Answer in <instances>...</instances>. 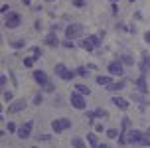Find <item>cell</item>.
<instances>
[{"mask_svg": "<svg viewBox=\"0 0 150 148\" xmlns=\"http://www.w3.org/2000/svg\"><path fill=\"white\" fill-rule=\"evenodd\" d=\"M71 128V118L61 117V118H53L52 120V130L53 134H61L63 130H69Z\"/></svg>", "mask_w": 150, "mask_h": 148, "instance_id": "6da1fadb", "label": "cell"}, {"mask_svg": "<svg viewBox=\"0 0 150 148\" xmlns=\"http://www.w3.org/2000/svg\"><path fill=\"white\" fill-rule=\"evenodd\" d=\"M53 73L57 75L59 79H63V81H71L75 75H77L75 71H71V69H69L67 65H63V63H57V65L53 67Z\"/></svg>", "mask_w": 150, "mask_h": 148, "instance_id": "7a4b0ae2", "label": "cell"}, {"mask_svg": "<svg viewBox=\"0 0 150 148\" xmlns=\"http://www.w3.org/2000/svg\"><path fill=\"white\" fill-rule=\"evenodd\" d=\"M79 45H81L83 50H87V52H93V50L101 47V38L99 36H85V40H81Z\"/></svg>", "mask_w": 150, "mask_h": 148, "instance_id": "3957f363", "label": "cell"}, {"mask_svg": "<svg viewBox=\"0 0 150 148\" xmlns=\"http://www.w3.org/2000/svg\"><path fill=\"white\" fill-rule=\"evenodd\" d=\"M69 103H71V107H73V109H77V111H85V109H87L85 95L77 93V91H73V93L69 95Z\"/></svg>", "mask_w": 150, "mask_h": 148, "instance_id": "277c9868", "label": "cell"}, {"mask_svg": "<svg viewBox=\"0 0 150 148\" xmlns=\"http://www.w3.org/2000/svg\"><path fill=\"white\" fill-rule=\"evenodd\" d=\"M107 71H109V75H112V77H122L125 75V63L119 59H115V61H111L109 65H107Z\"/></svg>", "mask_w": 150, "mask_h": 148, "instance_id": "5b68a950", "label": "cell"}, {"mask_svg": "<svg viewBox=\"0 0 150 148\" xmlns=\"http://www.w3.org/2000/svg\"><path fill=\"white\" fill-rule=\"evenodd\" d=\"M22 24V18H20V14H16V12H8V14H4V26L6 28H10V30H14V28H18Z\"/></svg>", "mask_w": 150, "mask_h": 148, "instance_id": "8992f818", "label": "cell"}, {"mask_svg": "<svg viewBox=\"0 0 150 148\" xmlns=\"http://www.w3.org/2000/svg\"><path fill=\"white\" fill-rule=\"evenodd\" d=\"M83 26L81 24H69L67 28H65V38L67 40H77V38H81L83 36Z\"/></svg>", "mask_w": 150, "mask_h": 148, "instance_id": "52a82bcc", "label": "cell"}, {"mask_svg": "<svg viewBox=\"0 0 150 148\" xmlns=\"http://www.w3.org/2000/svg\"><path fill=\"white\" fill-rule=\"evenodd\" d=\"M144 132H140L138 128H128L125 132V138H127V144H140Z\"/></svg>", "mask_w": 150, "mask_h": 148, "instance_id": "ba28073f", "label": "cell"}, {"mask_svg": "<svg viewBox=\"0 0 150 148\" xmlns=\"http://www.w3.org/2000/svg\"><path fill=\"white\" fill-rule=\"evenodd\" d=\"M32 130H34V120H26L24 125L18 126V138H22V140H26V138H30L32 136Z\"/></svg>", "mask_w": 150, "mask_h": 148, "instance_id": "9c48e42d", "label": "cell"}, {"mask_svg": "<svg viewBox=\"0 0 150 148\" xmlns=\"http://www.w3.org/2000/svg\"><path fill=\"white\" fill-rule=\"evenodd\" d=\"M32 77H34V81H36L40 87H44V85H47V83H50L47 73H45V71H42V69H34V71H32Z\"/></svg>", "mask_w": 150, "mask_h": 148, "instance_id": "30bf717a", "label": "cell"}, {"mask_svg": "<svg viewBox=\"0 0 150 148\" xmlns=\"http://www.w3.org/2000/svg\"><path fill=\"white\" fill-rule=\"evenodd\" d=\"M26 101H24V99H16V101H12V103H10V107H8V113H10V115H16V113H22L24 109H26Z\"/></svg>", "mask_w": 150, "mask_h": 148, "instance_id": "8fae6325", "label": "cell"}, {"mask_svg": "<svg viewBox=\"0 0 150 148\" xmlns=\"http://www.w3.org/2000/svg\"><path fill=\"white\" fill-rule=\"evenodd\" d=\"M111 103L115 105V107H117V109H120V111H127L128 107H130V103H128L127 99H125V97H119V95H115L111 99Z\"/></svg>", "mask_w": 150, "mask_h": 148, "instance_id": "7c38bea8", "label": "cell"}, {"mask_svg": "<svg viewBox=\"0 0 150 148\" xmlns=\"http://www.w3.org/2000/svg\"><path fill=\"white\" fill-rule=\"evenodd\" d=\"M105 89H109L111 93H119V91L125 89V81H112V83H109Z\"/></svg>", "mask_w": 150, "mask_h": 148, "instance_id": "4fadbf2b", "label": "cell"}, {"mask_svg": "<svg viewBox=\"0 0 150 148\" xmlns=\"http://www.w3.org/2000/svg\"><path fill=\"white\" fill-rule=\"evenodd\" d=\"M45 45H52V47L59 45V40H57V36H55V32H53V30L45 36Z\"/></svg>", "mask_w": 150, "mask_h": 148, "instance_id": "5bb4252c", "label": "cell"}, {"mask_svg": "<svg viewBox=\"0 0 150 148\" xmlns=\"http://www.w3.org/2000/svg\"><path fill=\"white\" fill-rule=\"evenodd\" d=\"M95 81H97V85H101V87H107L109 83H112V75H97Z\"/></svg>", "mask_w": 150, "mask_h": 148, "instance_id": "9a60e30c", "label": "cell"}, {"mask_svg": "<svg viewBox=\"0 0 150 148\" xmlns=\"http://www.w3.org/2000/svg\"><path fill=\"white\" fill-rule=\"evenodd\" d=\"M148 67H150V53H144V55H142V63H140V73L146 75Z\"/></svg>", "mask_w": 150, "mask_h": 148, "instance_id": "2e32d148", "label": "cell"}, {"mask_svg": "<svg viewBox=\"0 0 150 148\" xmlns=\"http://www.w3.org/2000/svg\"><path fill=\"white\" fill-rule=\"evenodd\" d=\"M85 138H87V142H89L91 148H97L99 146V136H97V132H89Z\"/></svg>", "mask_w": 150, "mask_h": 148, "instance_id": "e0dca14e", "label": "cell"}, {"mask_svg": "<svg viewBox=\"0 0 150 148\" xmlns=\"http://www.w3.org/2000/svg\"><path fill=\"white\" fill-rule=\"evenodd\" d=\"M134 83H136V87H138V91H140V93H146V91H148V87H146V79H144L142 73H140V77H138Z\"/></svg>", "mask_w": 150, "mask_h": 148, "instance_id": "ac0fdd59", "label": "cell"}, {"mask_svg": "<svg viewBox=\"0 0 150 148\" xmlns=\"http://www.w3.org/2000/svg\"><path fill=\"white\" fill-rule=\"evenodd\" d=\"M10 47H14V50H20V47H26V40H22V38H14V40L10 42Z\"/></svg>", "mask_w": 150, "mask_h": 148, "instance_id": "d6986e66", "label": "cell"}, {"mask_svg": "<svg viewBox=\"0 0 150 148\" xmlns=\"http://www.w3.org/2000/svg\"><path fill=\"white\" fill-rule=\"evenodd\" d=\"M71 146H73V148H87V144H85V140H83V138L73 136V138H71Z\"/></svg>", "mask_w": 150, "mask_h": 148, "instance_id": "ffe728a7", "label": "cell"}, {"mask_svg": "<svg viewBox=\"0 0 150 148\" xmlns=\"http://www.w3.org/2000/svg\"><path fill=\"white\" fill-rule=\"evenodd\" d=\"M107 136H109V138H111V140H117V138H119L120 136V130L119 128H107Z\"/></svg>", "mask_w": 150, "mask_h": 148, "instance_id": "44dd1931", "label": "cell"}, {"mask_svg": "<svg viewBox=\"0 0 150 148\" xmlns=\"http://www.w3.org/2000/svg\"><path fill=\"white\" fill-rule=\"evenodd\" d=\"M75 91H77V93H81V95H89L91 93V89L89 87H85V85H83V83H79V85H75Z\"/></svg>", "mask_w": 150, "mask_h": 148, "instance_id": "7402d4cb", "label": "cell"}, {"mask_svg": "<svg viewBox=\"0 0 150 148\" xmlns=\"http://www.w3.org/2000/svg\"><path fill=\"white\" fill-rule=\"evenodd\" d=\"M120 126H122V130H120V132H127L128 128H132V126H130V118H128V117H122V120H120Z\"/></svg>", "mask_w": 150, "mask_h": 148, "instance_id": "603a6c76", "label": "cell"}, {"mask_svg": "<svg viewBox=\"0 0 150 148\" xmlns=\"http://www.w3.org/2000/svg\"><path fill=\"white\" fill-rule=\"evenodd\" d=\"M120 61H122L125 65H134V59L130 57V55H127V53H125V55H120Z\"/></svg>", "mask_w": 150, "mask_h": 148, "instance_id": "cb8c5ba5", "label": "cell"}, {"mask_svg": "<svg viewBox=\"0 0 150 148\" xmlns=\"http://www.w3.org/2000/svg\"><path fill=\"white\" fill-rule=\"evenodd\" d=\"M87 69H89V67H77V69H75V73L79 75V77H87V75H89V71H87Z\"/></svg>", "mask_w": 150, "mask_h": 148, "instance_id": "d4e9b609", "label": "cell"}, {"mask_svg": "<svg viewBox=\"0 0 150 148\" xmlns=\"http://www.w3.org/2000/svg\"><path fill=\"white\" fill-rule=\"evenodd\" d=\"M30 53H32L30 57H34V59H40V57H42V50H40V47H32Z\"/></svg>", "mask_w": 150, "mask_h": 148, "instance_id": "484cf974", "label": "cell"}, {"mask_svg": "<svg viewBox=\"0 0 150 148\" xmlns=\"http://www.w3.org/2000/svg\"><path fill=\"white\" fill-rule=\"evenodd\" d=\"M12 99H14V95H12V91H4V93H2V101H4V103H10Z\"/></svg>", "mask_w": 150, "mask_h": 148, "instance_id": "4316f807", "label": "cell"}, {"mask_svg": "<svg viewBox=\"0 0 150 148\" xmlns=\"http://www.w3.org/2000/svg\"><path fill=\"white\" fill-rule=\"evenodd\" d=\"M95 115H97V118H107L109 117V113H107L105 109H95Z\"/></svg>", "mask_w": 150, "mask_h": 148, "instance_id": "83f0119b", "label": "cell"}, {"mask_svg": "<svg viewBox=\"0 0 150 148\" xmlns=\"http://www.w3.org/2000/svg\"><path fill=\"white\" fill-rule=\"evenodd\" d=\"M95 132H99V134L107 132V128L103 126V123H95Z\"/></svg>", "mask_w": 150, "mask_h": 148, "instance_id": "f1b7e54d", "label": "cell"}, {"mask_svg": "<svg viewBox=\"0 0 150 148\" xmlns=\"http://www.w3.org/2000/svg\"><path fill=\"white\" fill-rule=\"evenodd\" d=\"M34 61H36L34 57H24L22 63H24V67H34Z\"/></svg>", "mask_w": 150, "mask_h": 148, "instance_id": "f546056e", "label": "cell"}, {"mask_svg": "<svg viewBox=\"0 0 150 148\" xmlns=\"http://www.w3.org/2000/svg\"><path fill=\"white\" fill-rule=\"evenodd\" d=\"M140 144H142V146H146V148L150 146V134L144 132V136H142V140H140Z\"/></svg>", "mask_w": 150, "mask_h": 148, "instance_id": "4dcf8cb0", "label": "cell"}, {"mask_svg": "<svg viewBox=\"0 0 150 148\" xmlns=\"http://www.w3.org/2000/svg\"><path fill=\"white\" fill-rule=\"evenodd\" d=\"M42 99H44V97H42V93H36V95H34V105H42Z\"/></svg>", "mask_w": 150, "mask_h": 148, "instance_id": "1f68e13d", "label": "cell"}, {"mask_svg": "<svg viewBox=\"0 0 150 148\" xmlns=\"http://www.w3.org/2000/svg\"><path fill=\"white\" fill-rule=\"evenodd\" d=\"M42 89H44L45 93H53V89H55V87H53V83L50 81V83H47V85H44V87H42Z\"/></svg>", "mask_w": 150, "mask_h": 148, "instance_id": "d6a6232c", "label": "cell"}, {"mask_svg": "<svg viewBox=\"0 0 150 148\" xmlns=\"http://www.w3.org/2000/svg\"><path fill=\"white\" fill-rule=\"evenodd\" d=\"M6 128H8V132H18V126H16L14 123H8Z\"/></svg>", "mask_w": 150, "mask_h": 148, "instance_id": "836d02e7", "label": "cell"}, {"mask_svg": "<svg viewBox=\"0 0 150 148\" xmlns=\"http://www.w3.org/2000/svg\"><path fill=\"white\" fill-rule=\"evenodd\" d=\"M71 2H73V6H77V8L85 6V0H71Z\"/></svg>", "mask_w": 150, "mask_h": 148, "instance_id": "e575fe53", "label": "cell"}, {"mask_svg": "<svg viewBox=\"0 0 150 148\" xmlns=\"http://www.w3.org/2000/svg\"><path fill=\"white\" fill-rule=\"evenodd\" d=\"M144 42L150 44V30H148V32H144Z\"/></svg>", "mask_w": 150, "mask_h": 148, "instance_id": "d590c367", "label": "cell"}, {"mask_svg": "<svg viewBox=\"0 0 150 148\" xmlns=\"http://www.w3.org/2000/svg\"><path fill=\"white\" fill-rule=\"evenodd\" d=\"M6 75H2V77H0V85H2V87H6Z\"/></svg>", "mask_w": 150, "mask_h": 148, "instance_id": "8d00e7d4", "label": "cell"}, {"mask_svg": "<svg viewBox=\"0 0 150 148\" xmlns=\"http://www.w3.org/2000/svg\"><path fill=\"white\" fill-rule=\"evenodd\" d=\"M38 138H40V140H50V134H40Z\"/></svg>", "mask_w": 150, "mask_h": 148, "instance_id": "74e56055", "label": "cell"}, {"mask_svg": "<svg viewBox=\"0 0 150 148\" xmlns=\"http://www.w3.org/2000/svg\"><path fill=\"white\" fill-rule=\"evenodd\" d=\"M97 148H109V144H107V142H99Z\"/></svg>", "mask_w": 150, "mask_h": 148, "instance_id": "f35d334b", "label": "cell"}, {"mask_svg": "<svg viewBox=\"0 0 150 148\" xmlns=\"http://www.w3.org/2000/svg\"><path fill=\"white\" fill-rule=\"evenodd\" d=\"M146 134H150V126H148V130H146Z\"/></svg>", "mask_w": 150, "mask_h": 148, "instance_id": "ab89813d", "label": "cell"}, {"mask_svg": "<svg viewBox=\"0 0 150 148\" xmlns=\"http://www.w3.org/2000/svg\"><path fill=\"white\" fill-rule=\"evenodd\" d=\"M111 2H117V0H111Z\"/></svg>", "mask_w": 150, "mask_h": 148, "instance_id": "60d3db41", "label": "cell"}, {"mask_svg": "<svg viewBox=\"0 0 150 148\" xmlns=\"http://www.w3.org/2000/svg\"><path fill=\"white\" fill-rule=\"evenodd\" d=\"M32 148H38V146H32Z\"/></svg>", "mask_w": 150, "mask_h": 148, "instance_id": "b9f144b4", "label": "cell"}, {"mask_svg": "<svg viewBox=\"0 0 150 148\" xmlns=\"http://www.w3.org/2000/svg\"><path fill=\"white\" fill-rule=\"evenodd\" d=\"M148 148H150V146H148Z\"/></svg>", "mask_w": 150, "mask_h": 148, "instance_id": "7bdbcfd3", "label": "cell"}]
</instances>
